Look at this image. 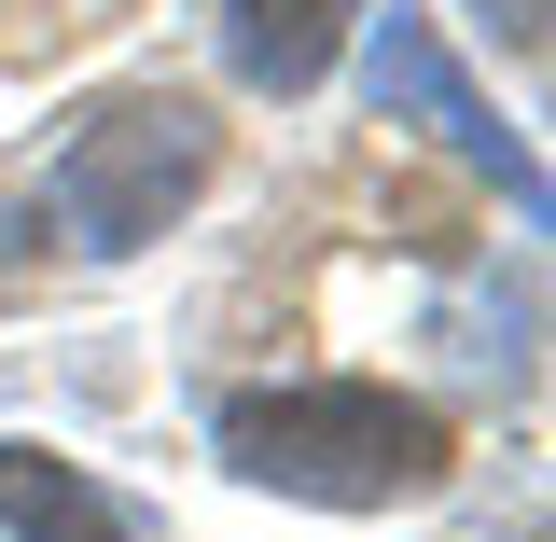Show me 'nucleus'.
Segmentation results:
<instances>
[{"instance_id":"nucleus-1","label":"nucleus","mask_w":556,"mask_h":542,"mask_svg":"<svg viewBox=\"0 0 556 542\" xmlns=\"http://www.w3.org/2000/svg\"><path fill=\"white\" fill-rule=\"evenodd\" d=\"M223 474L265 487V501H306V515H390V501H431L459 474V431L390 390V376H278V390H223L208 417Z\"/></svg>"},{"instance_id":"nucleus-3","label":"nucleus","mask_w":556,"mask_h":542,"mask_svg":"<svg viewBox=\"0 0 556 542\" xmlns=\"http://www.w3.org/2000/svg\"><path fill=\"white\" fill-rule=\"evenodd\" d=\"M362 84H376V126L445 139L459 167H486V181L515 196V223H543V153L486 112V84L459 70V42H445L417 0H362Z\"/></svg>"},{"instance_id":"nucleus-6","label":"nucleus","mask_w":556,"mask_h":542,"mask_svg":"<svg viewBox=\"0 0 556 542\" xmlns=\"http://www.w3.org/2000/svg\"><path fill=\"white\" fill-rule=\"evenodd\" d=\"M473 14H486V42H501V56L543 70V14H556V0H473Z\"/></svg>"},{"instance_id":"nucleus-7","label":"nucleus","mask_w":556,"mask_h":542,"mask_svg":"<svg viewBox=\"0 0 556 542\" xmlns=\"http://www.w3.org/2000/svg\"><path fill=\"white\" fill-rule=\"evenodd\" d=\"M28 278H42V209L14 223V181H0V292H28Z\"/></svg>"},{"instance_id":"nucleus-2","label":"nucleus","mask_w":556,"mask_h":542,"mask_svg":"<svg viewBox=\"0 0 556 542\" xmlns=\"http://www.w3.org/2000/svg\"><path fill=\"white\" fill-rule=\"evenodd\" d=\"M223 181V112H208L195 84H112V98H84L42 153V251L70 265H126L153 251L181 209Z\"/></svg>"},{"instance_id":"nucleus-4","label":"nucleus","mask_w":556,"mask_h":542,"mask_svg":"<svg viewBox=\"0 0 556 542\" xmlns=\"http://www.w3.org/2000/svg\"><path fill=\"white\" fill-rule=\"evenodd\" d=\"M348 28H362V0H208V42L251 98H320Z\"/></svg>"},{"instance_id":"nucleus-5","label":"nucleus","mask_w":556,"mask_h":542,"mask_svg":"<svg viewBox=\"0 0 556 542\" xmlns=\"http://www.w3.org/2000/svg\"><path fill=\"white\" fill-rule=\"evenodd\" d=\"M0 529H14V542H139V515L84 474V459L14 445V431H0Z\"/></svg>"}]
</instances>
